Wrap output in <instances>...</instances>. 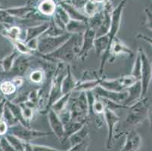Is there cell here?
<instances>
[{"mask_svg":"<svg viewBox=\"0 0 152 151\" xmlns=\"http://www.w3.org/2000/svg\"><path fill=\"white\" fill-rule=\"evenodd\" d=\"M138 80L132 77L129 76H124L116 79H102L100 83V86L110 91H114L120 92V91H126L129 87L132 86Z\"/></svg>","mask_w":152,"mask_h":151,"instance_id":"cell-6","label":"cell"},{"mask_svg":"<svg viewBox=\"0 0 152 151\" xmlns=\"http://www.w3.org/2000/svg\"><path fill=\"white\" fill-rule=\"evenodd\" d=\"M86 140H85V141H83L81 143L73 146V147L70 148L68 151H86Z\"/></svg>","mask_w":152,"mask_h":151,"instance_id":"cell-47","label":"cell"},{"mask_svg":"<svg viewBox=\"0 0 152 151\" xmlns=\"http://www.w3.org/2000/svg\"><path fill=\"white\" fill-rule=\"evenodd\" d=\"M78 82L72 73L70 64H67V74L62 82V94L65 95L70 92H74V89L78 84Z\"/></svg>","mask_w":152,"mask_h":151,"instance_id":"cell-17","label":"cell"},{"mask_svg":"<svg viewBox=\"0 0 152 151\" xmlns=\"http://www.w3.org/2000/svg\"><path fill=\"white\" fill-rule=\"evenodd\" d=\"M0 8H4V7H2V5H0Z\"/></svg>","mask_w":152,"mask_h":151,"instance_id":"cell-59","label":"cell"},{"mask_svg":"<svg viewBox=\"0 0 152 151\" xmlns=\"http://www.w3.org/2000/svg\"><path fill=\"white\" fill-rule=\"evenodd\" d=\"M6 105L9 107V108L10 109L12 113H13V115L15 116L16 120L19 122L20 124H21L23 126L27 127V128H30L29 121H27V120L24 118L23 112H22L21 110V107H20V105L17 104H15L14 102L9 101V100H7L6 101Z\"/></svg>","mask_w":152,"mask_h":151,"instance_id":"cell-24","label":"cell"},{"mask_svg":"<svg viewBox=\"0 0 152 151\" xmlns=\"http://www.w3.org/2000/svg\"><path fill=\"white\" fill-rule=\"evenodd\" d=\"M105 106L104 104L103 101L99 98H96L95 103L93 105V115H103Z\"/></svg>","mask_w":152,"mask_h":151,"instance_id":"cell-41","label":"cell"},{"mask_svg":"<svg viewBox=\"0 0 152 151\" xmlns=\"http://www.w3.org/2000/svg\"><path fill=\"white\" fill-rule=\"evenodd\" d=\"M151 12H152V10H151Z\"/></svg>","mask_w":152,"mask_h":151,"instance_id":"cell-60","label":"cell"},{"mask_svg":"<svg viewBox=\"0 0 152 151\" xmlns=\"http://www.w3.org/2000/svg\"><path fill=\"white\" fill-rule=\"evenodd\" d=\"M8 132L18 137L19 139L23 141L24 143H29L31 140L47 136V135H49L51 134L50 132L37 131V130L32 129L30 128H27V127L22 125L20 123L9 128Z\"/></svg>","mask_w":152,"mask_h":151,"instance_id":"cell-8","label":"cell"},{"mask_svg":"<svg viewBox=\"0 0 152 151\" xmlns=\"http://www.w3.org/2000/svg\"><path fill=\"white\" fill-rule=\"evenodd\" d=\"M142 138L135 130H130L128 133L125 144L121 151H136L140 147Z\"/></svg>","mask_w":152,"mask_h":151,"instance_id":"cell-18","label":"cell"},{"mask_svg":"<svg viewBox=\"0 0 152 151\" xmlns=\"http://www.w3.org/2000/svg\"><path fill=\"white\" fill-rule=\"evenodd\" d=\"M2 73V66H1V63H0V73Z\"/></svg>","mask_w":152,"mask_h":151,"instance_id":"cell-58","label":"cell"},{"mask_svg":"<svg viewBox=\"0 0 152 151\" xmlns=\"http://www.w3.org/2000/svg\"><path fill=\"white\" fill-rule=\"evenodd\" d=\"M24 150H27L28 151H61L57 149L49 147L30 144L29 143H24Z\"/></svg>","mask_w":152,"mask_h":151,"instance_id":"cell-40","label":"cell"},{"mask_svg":"<svg viewBox=\"0 0 152 151\" xmlns=\"http://www.w3.org/2000/svg\"><path fill=\"white\" fill-rule=\"evenodd\" d=\"M72 34L65 33L58 36H49L42 35L38 38V50L40 55H48L60 48L70 38Z\"/></svg>","mask_w":152,"mask_h":151,"instance_id":"cell-5","label":"cell"},{"mask_svg":"<svg viewBox=\"0 0 152 151\" xmlns=\"http://www.w3.org/2000/svg\"><path fill=\"white\" fill-rule=\"evenodd\" d=\"M34 60V55H20L15 60L12 70L8 73H2L4 76L14 77H23L31 66Z\"/></svg>","mask_w":152,"mask_h":151,"instance_id":"cell-9","label":"cell"},{"mask_svg":"<svg viewBox=\"0 0 152 151\" xmlns=\"http://www.w3.org/2000/svg\"><path fill=\"white\" fill-rule=\"evenodd\" d=\"M85 124H86V123L72 121V120L66 123L64 125V135L63 140L69 139V138L71 135H73L74 133L80 129Z\"/></svg>","mask_w":152,"mask_h":151,"instance_id":"cell-29","label":"cell"},{"mask_svg":"<svg viewBox=\"0 0 152 151\" xmlns=\"http://www.w3.org/2000/svg\"><path fill=\"white\" fill-rule=\"evenodd\" d=\"M20 55V54L18 52L17 50L15 49L12 53L9 54V55H7L3 59L0 61L2 73H8V72H9L12 70V66H13L14 63H15V60L17 59L18 57Z\"/></svg>","mask_w":152,"mask_h":151,"instance_id":"cell-26","label":"cell"},{"mask_svg":"<svg viewBox=\"0 0 152 151\" xmlns=\"http://www.w3.org/2000/svg\"><path fill=\"white\" fill-rule=\"evenodd\" d=\"M7 99L5 98V100L2 101V102L0 104V122L3 120V114H4V109H5V104H6Z\"/></svg>","mask_w":152,"mask_h":151,"instance_id":"cell-52","label":"cell"},{"mask_svg":"<svg viewBox=\"0 0 152 151\" xmlns=\"http://www.w3.org/2000/svg\"><path fill=\"white\" fill-rule=\"evenodd\" d=\"M131 75L132 77H135L138 81L141 80V77H142V58H141V55L140 52H139V50L137 51V54H136V56H135Z\"/></svg>","mask_w":152,"mask_h":151,"instance_id":"cell-33","label":"cell"},{"mask_svg":"<svg viewBox=\"0 0 152 151\" xmlns=\"http://www.w3.org/2000/svg\"><path fill=\"white\" fill-rule=\"evenodd\" d=\"M142 84L141 81H137L132 86L129 87L126 89L128 96L124 102V105L126 107H130L137 102L142 98Z\"/></svg>","mask_w":152,"mask_h":151,"instance_id":"cell-16","label":"cell"},{"mask_svg":"<svg viewBox=\"0 0 152 151\" xmlns=\"http://www.w3.org/2000/svg\"><path fill=\"white\" fill-rule=\"evenodd\" d=\"M55 14L58 16L59 18L61 20V21L65 25H67V23L70 22V16H69L68 13H67V11H66L61 5H59V4L58 5L57 8H56Z\"/></svg>","mask_w":152,"mask_h":151,"instance_id":"cell-39","label":"cell"},{"mask_svg":"<svg viewBox=\"0 0 152 151\" xmlns=\"http://www.w3.org/2000/svg\"><path fill=\"white\" fill-rule=\"evenodd\" d=\"M29 101L34 103L35 104H38L39 102V94L38 89H34L29 91Z\"/></svg>","mask_w":152,"mask_h":151,"instance_id":"cell-45","label":"cell"},{"mask_svg":"<svg viewBox=\"0 0 152 151\" xmlns=\"http://www.w3.org/2000/svg\"><path fill=\"white\" fill-rule=\"evenodd\" d=\"M83 35L72 34L70 38L55 52L45 55H40L37 52L34 55L54 63L62 62L66 64H70L74 61L75 58H77L80 52Z\"/></svg>","mask_w":152,"mask_h":151,"instance_id":"cell-1","label":"cell"},{"mask_svg":"<svg viewBox=\"0 0 152 151\" xmlns=\"http://www.w3.org/2000/svg\"><path fill=\"white\" fill-rule=\"evenodd\" d=\"M103 78L104 77H101V78L95 79V80L78 82V84L74 89V91L86 92L88 91H93L95 88H97L98 86L100 85V83Z\"/></svg>","mask_w":152,"mask_h":151,"instance_id":"cell-25","label":"cell"},{"mask_svg":"<svg viewBox=\"0 0 152 151\" xmlns=\"http://www.w3.org/2000/svg\"><path fill=\"white\" fill-rule=\"evenodd\" d=\"M142 58V77H141V84H142V98L147 95L149 91L151 80L152 76V65L151 61L149 59L145 50L142 48H139Z\"/></svg>","mask_w":152,"mask_h":151,"instance_id":"cell-7","label":"cell"},{"mask_svg":"<svg viewBox=\"0 0 152 151\" xmlns=\"http://www.w3.org/2000/svg\"><path fill=\"white\" fill-rule=\"evenodd\" d=\"M45 79V72L43 69L39 67L32 70L29 75V80L31 82L35 84H40L44 82Z\"/></svg>","mask_w":152,"mask_h":151,"instance_id":"cell-32","label":"cell"},{"mask_svg":"<svg viewBox=\"0 0 152 151\" xmlns=\"http://www.w3.org/2000/svg\"><path fill=\"white\" fill-rule=\"evenodd\" d=\"M12 44L15 46V49L17 50L18 52L20 54V55H34L37 52H34L32 51L26 42L21 40H18V41H15L12 42Z\"/></svg>","mask_w":152,"mask_h":151,"instance_id":"cell-35","label":"cell"},{"mask_svg":"<svg viewBox=\"0 0 152 151\" xmlns=\"http://www.w3.org/2000/svg\"><path fill=\"white\" fill-rule=\"evenodd\" d=\"M113 7L110 0H108L104 5V19L101 27L96 31V38L102 36H104L108 33L111 25L112 12H113Z\"/></svg>","mask_w":152,"mask_h":151,"instance_id":"cell-12","label":"cell"},{"mask_svg":"<svg viewBox=\"0 0 152 151\" xmlns=\"http://www.w3.org/2000/svg\"><path fill=\"white\" fill-rule=\"evenodd\" d=\"M137 38L139 39L142 40V41L146 42L149 43L152 46V38H151V37H148L147 36L144 35L142 33H139L137 35Z\"/></svg>","mask_w":152,"mask_h":151,"instance_id":"cell-51","label":"cell"},{"mask_svg":"<svg viewBox=\"0 0 152 151\" xmlns=\"http://www.w3.org/2000/svg\"><path fill=\"white\" fill-rule=\"evenodd\" d=\"M57 6L56 2L54 0H42L37 5V10L45 17L52 18L55 15Z\"/></svg>","mask_w":152,"mask_h":151,"instance_id":"cell-21","label":"cell"},{"mask_svg":"<svg viewBox=\"0 0 152 151\" xmlns=\"http://www.w3.org/2000/svg\"><path fill=\"white\" fill-rule=\"evenodd\" d=\"M151 65H152V61H151ZM149 90H151V93L152 95V76H151V80L150 86H149Z\"/></svg>","mask_w":152,"mask_h":151,"instance_id":"cell-56","label":"cell"},{"mask_svg":"<svg viewBox=\"0 0 152 151\" xmlns=\"http://www.w3.org/2000/svg\"><path fill=\"white\" fill-rule=\"evenodd\" d=\"M3 120H5L7 125H9V128L14 126V125H18L19 123V122L16 120V118L15 117L13 113H12V111L10 110L9 107L7 106L6 104H5V109H4Z\"/></svg>","mask_w":152,"mask_h":151,"instance_id":"cell-38","label":"cell"},{"mask_svg":"<svg viewBox=\"0 0 152 151\" xmlns=\"http://www.w3.org/2000/svg\"><path fill=\"white\" fill-rule=\"evenodd\" d=\"M9 125H7L5 120H2L0 122V136H5L9 131Z\"/></svg>","mask_w":152,"mask_h":151,"instance_id":"cell-48","label":"cell"},{"mask_svg":"<svg viewBox=\"0 0 152 151\" xmlns=\"http://www.w3.org/2000/svg\"><path fill=\"white\" fill-rule=\"evenodd\" d=\"M67 0H55V2H58V3H60V2H66Z\"/></svg>","mask_w":152,"mask_h":151,"instance_id":"cell-57","label":"cell"},{"mask_svg":"<svg viewBox=\"0 0 152 151\" xmlns=\"http://www.w3.org/2000/svg\"><path fill=\"white\" fill-rule=\"evenodd\" d=\"M5 97H4V95H2V94L1 93V92H0V104L2 103V101H3V100H5Z\"/></svg>","mask_w":152,"mask_h":151,"instance_id":"cell-55","label":"cell"},{"mask_svg":"<svg viewBox=\"0 0 152 151\" xmlns=\"http://www.w3.org/2000/svg\"><path fill=\"white\" fill-rule=\"evenodd\" d=\"M48 120L51 128L55 133V135L61 140H63L64 135V125L58 114L55 113L53 110L50 109L47 113Z\"/></svg>","mask_w":152,"mask_h":151,"instance_id":"cell-14","label":"cell"},{"mask_svg":"<svg viewBox=\"0 0 152 151\" xmlns=\"http://www.w3.org/2000/svg\"><path fill=\"white\" fill-rule=\"evenodd\" d=\"M72 94L73 92H70V93L65 94V95H63L57 101L55 102L54 104L52 106V110H53L58 114H60L64 110H65L67 108V104L69 103V101H70V98L72 96Z\"/></svg>","mask_w":152,"mask_h":151,"instance_id":"cell-30","label":"cell"},{"mask_svg":"<svg viewBox=\"0 0 152 151\" xmlns=\"http://www.w3.org/2000/svg\"><path fill=\"white\" fill-rule=\"evenodd\" d=\"M5 137L15 150L24 151V142L22 141L20 139H19L18 137L15 136L12 134H9V133L6 134Z\"/></svg>","mask_w":152,"mask_h":151,"instance_id":"cell-36","label":"cell"},{"mask_svg":"<svg viewBox=\"0 0 152 151\" xmlns=\"http://www.w3.org/2000/svg\"><path fill=\"white\" fill-rule=\"evenodd\" d=\"M104 10V9H103ZM102 10V12H99L94 16L89 18V20H88V26L89 28L95 30V31H97L98 29L101 27L102 21L104 19V11Z\"/></svg>","mask_w":152,"mask_h":151,"instance_id":"cell-34","label":"cell"},{"mask_svg":"<svg viewBox=\"0 0 152 151\" xmlns=\"http://www.w3.org/2000/svg\"><path fill=\"white\" fill-rule=\"evenodd\" d=\"M96 39V31L91 28H88L83 35L82 46L77 58L81 61H85L89 55L91 50L94 48V42Z\"/></svg>","mask_w":152,"mask_h":151,"instance_id":"cell-11","label":"cell"},{"mask_svg":"<svg viewBox=\"0 0 152 151\" xmlns=\"http://www.w3.org/2000/svg\"><path fill=\"white\" fill-rule=\"evenodd\" d=\"M21 107L22 112H23V116L24 118L27 120V121H30L33 117H34V110L31 109V108L28 107L27 106H26L24 104H19Z\"/></svg>","mask_w":152,"mask_h":151,"instance_id":"cell-42","label":"cell"},{"mask_svg":"<svg viewBox=\"0 0 152 151\" xmlns=\"http://www.w3.org/2000/svg\"><path fill=\"white\" fill-rule=\"evenodd\" d=\"M0 146L3 151H17L14 149L5 136H2L0 139Z\"/></svg>","mask_w":152,"mask_h":151,"instance_id":"cell-44","label":"cell"},{"mask_svg":"<svg viewBox=\"0 0 152 151\" xmlns=\"http://www.w3.org/2000/svg\"><path fill=\"white\" fill-rule=\"evenodd\" d=\"M18 88L14 84L12 80H4L0 83V92L4 95L5 98L15 95Z\"/></svg>","mask_w":152,"mask_h":151,"instance_id":"cell-31","label":"cell"},{"mask_svg":"<svg viewBox=\"0 0 152 151\" xmlns=\"http://www.w3.org/2000/svg\"><path fill=\"white\" fill-rule=\"evenodd\" d=\"M151 104L148 97L141 98L127 109L128 112L124 122V128H129L137 126L148 118L149 107Z\"/></svg>","mask_w":152,"mask_h":151,"instance_id":"cell-2","label":"cell"},{"mask_svg":"<svg viewBox=\"0 0 152 151\" xmlns=\"http://www.w3.org/2000/svg\"><path fill=\"white\" fill-rule=\"evenodd\" d=\"M104 5L105 4H99L94 2L93 0H89L84 7L83 13L88 18H91L99 12H102L104 8Z\"/></svg>","mask_w":152,"mask_h":151,"instance_id":"cell-28","label":"cell"},{"mask_svg":"<svg viewBox=\"0 0 152 151\" xmlns=\"http://www.w3.org/2000/svg\"><path fill=\"white\" fill-rule=\"evenodd\" d=\"M104 119L107 123V129H108V137H107V146L108 149L110 148V144H111L112 138L114 135V130L115 128L116 125L118 123L121 119L115 113L114 110H110L109 108H105L104 112L103 113Z\"/></svg>","mask_w":152,"mask_h":151,"instance_id":"cell-13","label":"cell"},{"mask_svg":"<svg viewBox=\"0 0 152 151\" xmlns=\"http://www.w3.org/2000/svg\"><path fill=\"white\" fill-rule=\"evenodd\" d=\"M93 92L95 94V97H97V98H105V99L110 100L111 101H114L117 104H124L127 96H128L126 90L117 92V91L107 90L101 87L100 85L98 86L97 88H95L93 90Z\"/></svg>","mask_w":152,"mask_h":151,"instance_id":"cell-10","label":"cell"},{"mask_svg":"<svg viewBox=\"0 0 152 151\" xmlns=\"http://www.w3.org/2000/svg\"><path fill=\"white\" fill-rule=\"evenodd\" d=\"M26 44L32 51L37 52V50H38V39H34L30 40V41L27 42Z\"/></svg>","mask_w":152,"mask_h":151,"instance_id":"cell-49","label":"cell"},{"mask_svg":"<svg viewBox=\"0 0 152 151\" xmlns=\"http://www.w3.org/2000/svg\"><path fill=\"white\" fill-rule=\"evenodd\" d=\"M15 20L16 18H15L7 12L6 8H0V23L5 24L6 26H10L15 24Z\"/></svg>","mask_w":152,"mask_h":151,"instance_id":"cell-37","label":"cell"},{"mask_svg":"<svg viewBox=\"0 0 152 151\" xmlns=\"http://www.w3.org/2000/svg\"><path fill=\"white\" fill-rule=\"evenodd\" d=\"M148 119L149 120V123H150L151 129L152 130V104H151L150 107H149L148 113Z\"/></svg>","mask_w":152,"mask_h":151,"instance_id":"cell-53","label":"cell"},{"mask_svg":"<svg viewBox=\"0 0 152 151\" xmlns=\"http://www.w3.org/2000/svg\"><path fill=\"white\" fill-rule=\"evenodd\" d=\"M93 1L99 4H105L108 0H93Z\"/></svg>","mask_w":152,"mask_h":151,"instance_id":"cell-54","label":"cell"},{"mask_svg":"<svg viewBox=\"0 0 152 151\" xmlns=\"http://www.w3.org/2000/svg\"><path fill=\"white\" fill-rule=\"evenodd\" d=\"M110 54L111 56L114 57H117L122 55L132 56L133 55V52L129 47L124 43V42L121 41L118 37H115L113 42H112L110 49Z\"/></svg>","mask_w":152,"mask_h":151,"instance_id":"cell-19","label":"cell"},{"mask_svg":"<svg viewBox=\"0 0 152 151\" xmlns=\"http://www.w3.org/2000/svg\"><path fill=\"white\" fill-rule=\"evenodd\" d=\"M1 34L7 39L10 40L12 42L18 40L22 41V31L21 29L16 25L6 26L1 32Z\"/></svg>","mask_w":152,"mask_h":151,"instance_id":"cell-22","label":"cell"},{"mask_svg":"<svg viewBox=\"0 0 152 151\" xmlns=\"http://www.w3.org/2000/svg\"><path fill=\"white\" fill-rule=\"evenodd\" d=\"M49 27H50V22L47 21L39 23L38 25L27 27L25 31V34H24L23 42H27L34 39H38L49 29Z\"/></svg>","mask_w":152,"mask_h":151,"instance_id":"cell-15","label":"cell"},{"mask_svg":"<svg viewBox=\"0 0 152 151\" xmlns=\"http://www.w3.org/2000/svg\"><path fill=\"white\" fill-rule=\"evenodd\" d=\"M66 74H67V64L62 62H58L56 65V68H55V73L52 77L49 102L45 108V114L48 113L54 103L57 101L63 95L61 89L62 82H63L64 78L65 77Z\"/></svg>","mask_w":152,"mask_h":151,"instance_id":"cell-4","label":"cell"},{"mask_svg":"<svg viewBox=\"0 0 152 151\" xmlns=\"http://www.w3.org/2000/svg\"><path fill=\"white\" fill-rule=\"evenodd\" d=\"M89 1V0H67V1H66V2H68L70 5L77 8V9L83 12L84 7Z\"/></svg>","mask_w":152,"mask_h":151,"instance_id":"cell-43","label":"cell"},{"mask_svg":"<svg viewBox=\"0 0 152 151\" xmlns=\"http://www.w3.org/2000/svg\"><path fill=\"white\" fill-rule=\"evenodd\" d=\"M145 13L146 15V27L152 31V12L148 8H145Z\"/></svg>","mask_w":152,"mask_h":151,"instance_id":"cell-46","label":"cell"},{"mask_svg":"<svg viewBox=\"0 0 152 151\" xmlns=\"http://www.w3.org/2000/svg\"><path fill=\"white\" fill-rule=\"evenodd\" d=\"M67 105H69V107H67L70 110L72 121L88 123L90 117L89 115V105L86 92H80L77 96L70 98Z\"/></svg>","mask_w":152,"mask_h":151,"instance_id":"cell-3","label":"cell"},{"mask_svg":"<svg viewBox=\"0 0 152 151\" xmlns=\"http://www.w3.org/2000/svg\"><path fill=\"white\" fill-rule=\"evenodd\" d=\"M59 5H61L68 13L69 16L70 18V20H80V21H84L88 23L89 18L82 12V11L79 10L77 8L70 5V3L66 2H60L58 3Z\"/></svg>","mask_w":152,"mask_h":151,"instance_id":"cell-20","label":"cell"},{"mask_svg":"<svg viewBox=\"0 0 152 151\" xmlns=\"http://www.w3.org/2000/svg\"><path fill=\"white\" fill-rule=\"evenodd\" d=\"M12 80L18 88L23 86V83H24L23 77H14L12 79Z\"/></svg>","mask_w":152,"mask_h":151,"instance_id":"cell-50","label":"cell"},{"mask_svg":"<svg viewBox=\"0 0 152 151\" xmlns=\"http://www.w3.org/2000/svg\"><path fill=\"white\" fill-rule=\"evenodd\" d=\"M88 133H89V127H88V123H86L80 129L78 130L77 132L74 133V135L69 138V141H70L72 146L78 144L85 141L86 137L88 136Z\"/></svg>","mask_w":152,"mask_h":151,"instance_id":"cell-27","label":"cell"},{"mask_svg":"<svg viewBox=\"0 0 152 151\" xmlns=\"http://www.w3.org/2000/svg\"><path fill=\"white\" fill-rule=\"evenodd\" d=\"M89 28L88 23L80 20H70L66 25V32L70 34H81L83 35Z\"/></svg>","mask_w":152,"mask_h":151,"instance_id":"cell-23","label":"cell"}]
</instances>
